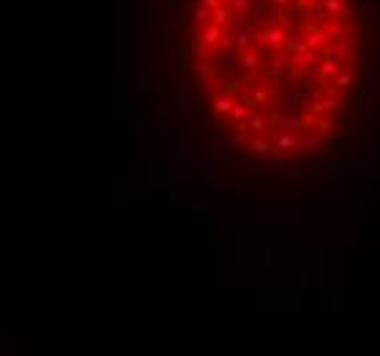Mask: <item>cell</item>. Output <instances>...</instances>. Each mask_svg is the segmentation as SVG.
<instances>
[{
	"label": "cell",
	"instance_id": "obj_43",
	"mask_svg": "<svg viewBox=\"0 0 380 356\" xmlns=\"http://www.w3.org/2000/svg\"><path fill=\"white\" fill-rule=\"evenodd\" d=\"M263 263H265V266L273 263V249H263Z\"/></svg>",
	"mask_w": 380,
	"mask_h": 356
},
{
	"label": "cell",
	"instance_id": "obj_35",
	"mask_svg": "<svg viewBox=\"0 0 380 356\" xmlns=\"http://www.w3.org/2000/svg\"><path fill=\"white\" fill-rule=\"evenodd\" d=\"M195 165L200 167L205 176H211V173H214V159H211V156H200V159H195Z\"/></svg>",
	"mask_w": 380,
	"mask_h": 356
},
{
	"label": "cell",
	"instance_id": "obj_17",
	"mask_svg": "<svg viewBox=\"0 0 380 356\" xmlns=\"http://www.w3.org/2000/svg\"><path fill=\"white\" fill-rule=\"evenodd\" d=\"M211 17H214V25H219V28H224L230 20H233V9H230V3H222L219 9L211 11Z\"/></svg>",
	"mask_w": 380,
	"mask_h": 356
},
{
	"label": "cell",
	"instance_id": "obj_6",
	"mask_svg": "<svg viewBox=\"0 0 380 356\" xmlns=\"http://www.w3.org/2000/svg\"><path fill=\"white\" fill-rule=\"evenodd\" d=\"M298 140H301V137H296V132H284V134L276 137V143H273V151H276V154H288V151H293V148H298ZM273 151H271V154H273Z\"/></svg>",
	"mask_w": 380,
	"mask_h": 356
},
{
	"label": "cell",
	"instance_id": "obj_26",
	"mask_svg": "<svg viewBox=\"0 0 380 356\" xmlns=\"http://www.w3.org/2000/svg\"><path fill=\"white\" fill-rule=\"evenodd\" d=\"M249 112H252V110H249L244 102H235V104H233V110H230L227 115L233 118V123H238V121H246V118H249Z\"/></svg>",
	"mask_w": 380,
	"mask_h": 356
},
{
	"label": "cell",
	"instance_id": "obj_49",
	"mask_svg": "<svg viewBox=\"0 0 380 356\" xmlns=\"http://www.w3.org/2000/svg\"><path fill=\"white\" fill-rule=\"evenodd\" d=\"M222 3H230V0H222Z\"/></svg>",
	"mask_w": 380,
	"mask_h": 356
},
{
	"label": "cell",
	"instance_id": "obj_37",
	"mask_svg": "<svg viewBox=\"0 0 380 356\" xmlns=\"http://www.w3.org/2000/svg\"><path fill=\"white\" fill-rule=\"evenodd\" d=\"M170 156H172V159H183V156H192V146H189V143H180V146H178Z\"/></svg>",
	"mask_w": 380,
	"mask_h": 356
},
{
	"label": "cell",
	"instance_id": "obj_32",
	"mask_svg": "<svg viewBox=\"0 0 380 356\" xmlns=\"http://www.w3.org/2000/svg\"><path fill=\"white\" fill-rule=\"evenodd\" d=\"M132 91H134V96H142V93H145V77H142L140 72L132 74Z\"/></svg>",
	"mask_w": 380,
	"mask_h": 356
},
{
	"label": "cell",
	"instance_id": "obj_13",
	"mask_svg": "<svg viewBox=\"0 0 380 356\" xmlns=\"http://www.w3.org/2000/svg\"><path fill=\"white\" fill-rule=\"evenodd\" d=\"M265 107H268V118H265V121H268V129H271V126H276V123L282 121L284 115H288V104L268 102V104H265Z\"/></svg>",
	"mask_w": 380,
	"mask_h": 356
},
{
	"label": "cell",
	"instance_id": "obj_20",
	"mask_svg": "<svg viewBox=\"0 0 380 356\" xmlns=\"http://www.w3.org/2000/svg\"><path fill=\"white\" fill-rule=\"evenodd\" d=\"M273 17H276V20H273V25H276V28H284L288 33L296 28V25H293V20L288 17V11H284V6H273Z\"/></svg>",
	"mask_w": 380,
	"mask_h": 356
},
{
	"label": "cell",
	"instance_id": "obj_36",
	"mask_svg": "<svg viewBox=\"0 0 380 356\" xmlns=\"http://www.w3.org/2000/svg\"><path fill=\"white\" fill-rule=\"evenodd\" d=\"M301 123H304V129H315V123H317V115H315V112L307 107V112H304V115H301Z\"/></svg>",
	"mask_w": 380,
	"mask_h": 356
},
{
	"label": "cell",
	"instance_id": "obj_45",
	"mask_svg": "<svg viewBox=\"0 0 380 356\" xmlns=\"http://www.w3.org/2000/svg\"><path fill=\"white\" fill-rule=\"evenodd\" d=\"M328 299H331V310H336V307H339V293H336V291H331V293H328Z\"/></svg>",
	"mask_w": 380,
	"mask_h": 356
},
{
	"label": "cell",
	"instance_id": "obj_14",
	"mask_svg": "<svg viewBox=\"0 0 380 356\" xmlns=\"http://www.w3.org/2000/svg\"><path fill=\"white\" fill-rule=\"evenodd\" d=\"M238 66L241 72H254V68L260 66V52H252V49H244L238 58Z\"/></svg>",
	"mask_w": 380,
	"mask_h": 356
},
{
	"label": "cell",
	"instance_id": "obj_19",
	"mask_svg": "<svg viewBox=\"0 0 380 356\" xmlns=\"http://www.w3.org/2000/svg\"><path fill=\"white\" fill-rule=\"evenodd\" d=\"M233 104H235V96H227V93H219V96L214 99V104H211V107H214L216 112H219V115H227V112L233 110Z\"/></svg>",
	"mask_w": 380,
	"mask_h": 356
},
{
	"label": "cell",
	"instance_id": "obj_23",
	"mask_svg": "<svg viewBox=\"0 0 380 356\" xmlns=\"http://www.w3.org/2000/svg\"><path fill=\"white\" fill-rule=\"evenodd\" d=\"M304 49H309L307 44H304V39H290V36H288V41H284V47H282V55L288 58V55L304 52Z\"/></svg>",
	"mask_w": 380,
	"mask_h": 356
},
{
	"label": "cell",
	"instance_id": "obj_30",
	"mask_svg": "<svg viewBox=\"0 0 380 356\" xmlns=\"http://www.w3.org/2000/svg\"><path fill=\"white\" fill-rule=\"evenodd\" d=\"M233 41H235V47H238V52H244V49H249V44H252V39H249L246 30H235Z\"/></svg>",
	"mask_w": 380,
	"mask_h": 356
},
{
	"label": "cell",
	"instance_id": "obj_7",
	"mask_svg": "<svg viewBox=\"0 0 380 356\" xmlns=\"http://www.w3.org/2000/svg\"><path fill=\"white\" fill-rule=\"evenodd\" d=\"M342 25H345V22L336 20V17H326V20L317 22V28H320L323 33L328 36V41H331V39H339V36H342Z\"/></svg>",
	"mask_w": 380,
	"mask_h": 356
},
{
	"label": "cell",
	"instance_id": "obj_33",
	"mask_svg": "<svg viewBox=\"0 0 380 356\" xmlns=\"http://www.w3.org/2000/svg\"><path fill=\"white\" fill-rule=\"evenodd\" d=\"M369 99H372V91H369V88H366V85H361V83H358V96H356V110H361V107H364V102H369Z\"/></svg>",
	"mask_w": 380,
	"mask_h": 356
},
{
	"label": "cell",
	"instance_id": "obj_3",
	"mask_svg": "<svg viewBox=\"0 0 380 356\" xmlns=\"http://www.w3.org/2000/svg\"><path fill=\"white\" fill-rule=\"evenodd\" d=\"M175 107L180 115H186V118H195V115H200V99L197 96H192L189 91H180L178 96H175Z\"/></svg>",
	"mask_w": 380,
	"mask_h": 356
},
{
	"label": "cell",
	"instance_id": "obj_8",
	"mask_svg": "<svg viewBox=\"0 0 380 356\" xmlns=\"http://www.w3.org/2000/svg\"><path fill=\"white\" fill-rule=\"evenodd\" d=\"M304 44L317 52L320 47H326V44H328V36L323 33L320 28H312V30H307V33H304Z\"/></svg>",
	"mask_w": 380,
	"mask_h": 356
},
{
	"label": "cell",
	"instance_id": "obj_24",
	"mask_svg": "<svg viewBox=\"0 0 380 356\" xmlns=\"http://www.w3.org/2000/svg\"><path fill=\"white\" fill-rule=\"evenodd\" d=\"M268 102L290 104V91H284L282 85H273V88H268Z\"/></svg>",
	"mask_w": 380,
	"mask_h": 356
},
{
	"label": "cell",
	"instance_id": "obj_48",
	"mask_svg": "<svg viewBox=\"0 0 380 356\" xmlns=\"http://www.w3.org/2000/svg\"><path fill=\"white\" fill-rule=\"evenodd\" d=\"M293 0H271V6H290Z\"/></svg>",
	"mask_w": 380,
	"mask_h": 356
},
{
	"label": "cell",
	"instance_id": "obj_22",
	"mask_svg": "<svg viewBox=\"0 0 380 356\" xmlns=\"http://www.w3.org/2000/svg\"><path fill=\"white\" fill-rule=\"evenodd\" d=\"M192 214H195L197 220H208V217L214 214V203H203V200H195V203H192Z\"/></svg>",
	"mask_w": 380,
	"mask_h": 356
},
{
	"label": "cell",
	"instance_id": "obj_40",
	"mask_svg": "<svg viewBox=\"0 0 380 356\" xmlns=\"http://www.w3.org/2000/svg\"><path fill=\"white\" fill-rule=\"evenodd\" d=\"M233 143H235L238 148H246V143H249L246 132H238V129H233Z\"/></svg>",
	"mask_w": 380,
	"mask_h": 356
},
{
	"label": "cell",
	"instance_id": "obj_47",
	"mask_svg": "<svg viewBox=\"0 0 380 356\" xmlns=\"http://www.w3.org/2000/svg\"><path fill=\"white\" fill-rule=\"evenodd\" d=\"M369 159H380V146H372L369 148Z\"/></svg>",
	"mask_w": 380,
	"mask_h": 356
},
{
	"label": "cell",
	"instance_id": "obj_31",
	"mask_svg": "<svg viewBox=\"0 0 380 356\" xmlns=\"http://www.w3.org/2000/svg\"><path fill=\"white\" fill-rule=\"evenodd\" d=\"M252 0H230V9H233V14H249L252 11Z\"/></svg>",
	"mask_w": 380,
	"mask_h": 356
},
{
	"label": "cell",
	"instance_id": "obj_44",
	"mask_svg": "<svg viewBox=\"0 0 380 356\" xmlns=\"http://www.w3.org/2000/svg\"><path fill=\"white\" fill-rule=\"evenodd\" d=\"M235 189H238V192H254L257 186H254V184H235Z\"/></svg>",
	"mask_w": 380,
	"mask_h": 356
},
{
	"label": "cell",
	"instance_id": "obj_42",
	"mask_svg": "<svg viewBox=\"0 0 380 356\" xmlns=\"http://www.w3.org/2000/svg\"><path fill=\"white\" fill-rule=\"evenodd\" d=\"M230 47H235L233 36H224V33H222V39H219V49H230Z\"/></svg>",
	"mask_w": 380,
	"mask_h": 356
},
{
	"label": "cell",
	"instance_id": "obj_5",
	"mask_svg": "<svg viewBox=\"0 0 380 356\" xmlns=\"http://www.w3.org/2000/svg\"><path fill=\"white\" fill-rule=\"evenodd\" d=\"M298 148H301V154H320L326 148V140H323V134H307L304 140H298Z\"/></svg>",
	"mask_w": 380,
	"mask_h": 356
},
{
	"label": "cell",
	"instance_id": "obj_15",
	"mask_svg": "<svg viewBox=\"0 0 380 356\" xmlns=\"http://www.w3.org/2000/svg\"><path fill=\"white\" fill-rule=\"evenodd\" d=\"M167 72H170V74L186 72V52H178V49H172V52H170V63H167Z\"/></svg>",
	"mask_w": 380,
	"mask_h": 356
},
{
	"label": "cell",
	"instance_id": "obj_21",
	"mask_svg": "<svg viewBox=\"0 0 380 356\" xmlns=\"http://www.w3.org/2000/svg\"><path fill=\"white\" fill-rule=\"evenodd\" d=\"M246 129H252L254 134H260V132H265V129H268V121H265V115H252V112H249Z\"/></svg>",
	"mask_w": 380,
	"mask_h": 356
},
{
	"label": "cell",
	"instance_id": "obj_46",
	"mask_svg": "<svg viewBox=\"0 0 380 356\" xmlns=\"http://www.w3.org/2000/svg\"><path fill=\"white\" fill-rule=\"evenodd\" d=\"M334 151H336V154H345V151H347V143H345V140H339V143L334 146Z\"/></svg>",
	"mask_w": 380,
	"mask_h": 356
},
{
	"label": "cell",
	"instance_id": "obj_28",
	"mask_svg": "<svg viewBox=\"0 0 380 356\" xmlns=\"http://www.w3.org/2000/svg\"><path fill=\"white\" fill-rule=\"evenodd\" d=\"M293 162H296L293 156H284V154H276V151L268 154V165H271V167H290Z\"/></svg>",
	"mask_w": 380,
	"mask_h": 356
},
{
	"label": "cell",
	"instance_id": "obj_27",
	"mask_svg": "<svg viewBox=\"0 0 380 356\" xmlns=\"http://www.w3.org/2000/svg\"><path fill=\"white\" fill-rule=\"evenodd\" d=\"M331 83H334V88H339V91H347V88H350L353 83H356V77H353L350 72H339V74H336V77L331 80Z\"/></svg>",
	"mask_w": 380,
	"mask_h": 356
},
{
	"label": "cell",
	"instance_id": "obj_41",
	"mask_svg": "<svg viewBox=\"0 0 380 356\" xmlns=\"http://www.w3.org/2000/svg\"><path fill=\"white\" fill-rule=\"evenodd\" d=\"M336 20H342V22H347V20H353V6H342V11H339V17Z\"/></svg>",
	"mask_w": 380,
	"mask_h": 356
},
{
	"label": "cell",
	"instance_id": "obj_16",
	"mask_svg": "<svg viewBox=\"0 0 380 356\" xmlns=\"http://www.w3.org/2000/svg\"><path fill=\"white\" fill-rule=\"evenodd\" d=\"M244 77H233V80H224V83H219V91L227 93V96H238L241 91H244Z\"/></svg>",
	"mask_w": 380,
	"mask_h": 356
},
{
	"label": "cell",
	"instance_id": "obj_4",
	"mask_svg": "<svg viewBox=\"0 0 380 356\" xmlns=\"http://www.w3.org/2000/svg\"><path fill=\"white\" fill-rule=\"evenodd\" d=\"M214 148H219V151L227 156L230 162H238V156H241V148L235 146L233 140H227L222 132H214Z\"/></svg>",
	"mask_w": 380,
	"mask_h": 356
},
{
	"label": "cell",
	"instance_id": "obj_25",
	"mask_svg": "<svg viewBox=\"0 0 380 356\" xmlns=\"http://www.w3.org/2000/svg\"><path fill=\"white\" fill-rule=\"evenodd\" d=\"M276 126H282L284 132H301L304 123H301V118H296V115H284L282 121L276 123Z\"/></svg>",
	"mask_w": 380,
	"mask_h": 356
},
{
	"label": "cell",
	"instance_id": "obj_39",
	"mask_svg": "<svg viewBox=\"0 0 380 356\" xmlns=\"http://www.w3.org/2000/svg\"><path fill=\"white\" fill-rule=\"evenodd\" d=\"M328 200L331 203H345V189H342V186H334V189L328 192Z\"/></svg>",
	"mask_w": 380,
	"mask_h": 356
},
{
	"label": "cell",
	"instance_id": "obj_1",
	"mask_svg": "<svg viewBox=\"0 0 380 356\" xmlns=\"http://www.w3.org/2000/svg\"><path fill=\"white\" fill-rule=\"evenodd\" d=\"M288 36H290V33H288L284 28H276V25H273V28L260 30V36H257L254 41H257L263 49H282L284 41H288Z\"/></svg>",
	"mask_w": 380,
	"mask_h": 356
},
{
	"label": "cell",
	"instance_id": "obj_9",
	"mask_svg": "<svg viewBox=\"0 0 380 356\" xmlns=\"http://www.w3.org/2000/svg\"><path fill=\"white\" fill-rule=\"evenodd\" d=\"M197 36H200V41H203L205 47H211V49H214V47H219V39H222V28H219V25H208V28H203V30H200V33H197Z\"/></svg>",
	"mask_w": 380,
	"mask_h": 356
},
{
	"label": "cell",
	"instance_id": "obj_18",
	"mask_svg": "<svg viewBox=\"0 0 380 356\" xmlns=\"http://www.w3.org/2000/svg\"><path fill=\"white\" fill-rule=\"evenodd\" d=\"M246 148H249V151H254V154H265V156H268L271 151H273V146H271V140H265V137H252V140H249L246 143Z\"/></svg>",
	"mask_w": 380,
	"mask_h": 356
},
{
	"label": "cell",
	"instance_id": "obj_2",
	"mask_svg": "<svg viewBox=\"0 0 380 356\" xmlns=\"http://www.w3.org/2000/svg\"><path fill=\"white\" fill-rule=\"evenodd\" d=\"M315 72H317L315 83H317V85H320V88H323V85H328V83H331V80L336 77V74L342 72V66L336 63V58H323L320 63L315 66Z\"/></svg>",
	"mask_w": 380,
	"mask_h": 356
},
{
	"label": "cell",
	"instance_id": "obj_38",
	"mask_svg": "<svg viewBox=\"0 0 380 356\" xmlns=\"http://www.w3.org/2000/svg\"><path fill=\"white\" fill-rule=\"evenodd\" d=\"M238 165H241V170H244L249 178L257 176V162H241V159H238Z\"/></svg>",
	"mask_w": 380,
	"mask_h": 356
},
{
	"label": "cell",
	"instance_id": "obj_12",
	"mask_svg": "<svg viewBox=\"0 0 380 356\" xmlns=\"http://www.w3.org/2000/svg\"><path fill=\"white\" fill-rule=\"evenodd\" d=\"M339 121H342L339 112H331V115H326V118H317L315 126L320 129V134H323V137H326V134H334V129L339 126Z\"/></svg>",
	"mask_w": 380,
	"mask_h": 356
},
{
	"label": "cell",
	"instance_id": "obj_34",
	"mask_svg": "<svg viewBox=\"0 0 380 356\" xmlns=\"http://www.w3.org/2000/svg\"><path fill=\"white\" fill-rule=\"evenodd\" d=\"M192 52H195V58H197V60H203V58H208V55H211V47H205L203 41L197 39L195 44H192Z\"/></svg>",
	"mask_w": 380,
	"mask_h": 356
},
{
	"label": "cell",
	"instance_id": "obj_11",
	"mask_svg": "<svg viewBox=\"0 0 380 356\" xmlns=\"http://www.w3.org/2000/svg\"><path fill=\"white\" fill-rule=\"evenodd\" d=\"M211 20V11L205 9V6L197 0V6H195V11H192V28H195V33H200V30L205 28V22Z\"/></svg>",
	"mask_w": 380,
	"mask_h": 356
},
{
	"label": "cell",
	"instance_id": "obj_29",
	"mask_svg": "<svg viewBox=\"0 0 380 356\" xmlns=\"http://www.w3.org/2000/svg\"><path fill=\"white\" fill-rule=\"evenodd\" d=\"M323 11H326L328 17H339V11H342V6H345V0H323Z\"/></svg>",
	"mask_w": 380,
	"mask_h": 356
},
{
	"label": "cell",
	"instance_id": "obj_10",
	"mask_svg": "<svg viewBox=\"0 0 380 356\" xmlns=\"http://www.w3.org/2000/svg\"><path fill=\"white\" fill-rule=\"evenodd\" d=\"M361 85H366V88L372 91V96L377 93V85H380V66H372V68H364L361 72Z\"/></svg>",
	"mask_w": 380,
	"mask_h": 356
}]
</instances>
